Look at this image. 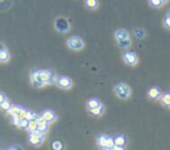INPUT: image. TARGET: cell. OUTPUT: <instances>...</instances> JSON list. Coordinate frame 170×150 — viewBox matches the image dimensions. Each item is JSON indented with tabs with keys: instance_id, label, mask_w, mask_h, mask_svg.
<instances>
[{
	"instance_id": "31",
	"label": "cell",
	"mask_w": 170,
	"mask_h": 150,
	"mask_svg": "<svg viewBox=\"0 0 170 150\" xmlns=\"http://www.w3.org/2000/svg\"><path fill=\"white\" fill-rule=\"evenodd\" d=\"M6 99H7V98H6V96H5L3 92H0V104H1V102H4Z\"/></svg>"
},
{
	"instance_id": "1",
	"label": "cell",
	"mask_w": 170,
	"mask_h": 150,
	"mask_svg": "<svg viewBox=\"0 0 170 150\" xmlns=\"http://www.w3.org/2000/svg\"><path fill=\"white\" fill-rule=\"evenodd\" d=\"M114 93H116V96L119 98V99L126 100V99H128V98L131 97L132 90H131V87H129L127 84L119 83V84H116V87H114Z\"/></svg>"
},
{
	"instance_id": "25",
	"label": "cell",
	"mask_w": 170,
	"mask_h": 150,
	"mask_svg": "<svg viewBox=\"0 0 170 150\" xmlns=\"http://www.w3.org/2000/svg\"><path fill=\"white\" fill-rule=\"evenodd\" d=\"M148 4H149L150 7L153 8H161L163 6L161 0H148Z\"/></svg>"
},
{
	"instance_id": "2",
	"label": "cell",
	"mask_w": 170,
	"mask_h": 150,
	"mask_svg": "<svg viewBox=\"0 0 170 150\" xmlns=\"http://www.w3.org/2000/svg\"><path fill=\"white\" fill-rule=\"evenodd\" d=\"M54 27L58 33L64 34V33H68L71 29V24H70V21L68 20L66 18H64V16H58L54 21Z\"/></svg>"
},
{
	"instance_id": "4",
	"label": "cell",
	"mask_w": 170,
	"mask_h": 150,
	"mask_svg": "<svg viewBox=\"0 0 170 150\" xmlns=\"http://www.w3.org/2000/svg\"><path fill=\"white\" fill-rule=\"evenodd\" d=\"M40 73H41L42 81H43L46 85H50V84L56 83L57 76H56V73H55L53 70H40Z\"/></svg>"
},
{
	"instance_id": "29",
	"label": "cell",
	"mask_w": 170,
	"mask_h": 150,
	"mask_svg": "<svg viewBox=\"0 0 170 150\" xmlns=\"http://www.w3.org/2000/svg\"><path fill=\"white\" fill-rule=\"evenodd\" d=\"M11 107H12V104H11V102H9L7 99H6L4 102H1V104H0V108H1L3 111H5V112H7V111L11 108Z\"/></svg>"
},
{
	"instance_id": "22",
	"label": "cell",
	"mask_w": 170,
	"mask_h": 150,
	"mask_svg": "<svg viewBox=\"0 0 170 150\" xmlns=\"http://www.w3.org/2000/svg\"><path fill=\"white\" fill-rule=\"evenodd\" d=\"M133 33H134L135 37H137L139 40H141V39H145L146 37V32L142 28H134Z\"/></svg>"
},
{
	"instance_id": "10",
	"label": "cell",
	"mask_w": 170,
	"mask_h": 150,
	"mask_svg": "<svg viewBox=\"0 0 170 150\" xmlns=\"http://www.w3.org/2000/svg\"><path fill=\"white\" fill-rule=\"evenodd\" d=\"M42 118L44 119L48 123H50V122H54L56 119H57V116H56V114H55L54 111H51V110H46V111H43L41 114Z\"/></svg>"
},
{
	"instance_id": "13",
	"label": "cell",
	"mask_w": 170,
	"mask_h": 150,
	"mask_svg": "<svg viewBox=\"0 0 170 150\" xmlns=\"http://www.w3.org/2000/svg\"><path fill=\"white\" fill-rule=\"evenodd\" d=\"M147 94H148V97H149V99H152V100H157V99H160V97H161V90L158 89V87H156V86H153V87H150V89H148V92H147Z\"/></svg>"
},
{
	"instance_id": "18",
	"label": "cell",
	"mask_w": 170,
	"mask_h": 150,
	"mask_svg": "<svg viewBox=\"0 0 170 150\" xmlns=\"http://www.w3.org/2000/svg\"><path fill=\"white\" fill-rule=\"evenodd\" d=\"M9 59H11V54L7 50V48L3 50V51H0V62L1 63H7Z\"/></svg>"
},
{
	"instance_id": "16",
	"label": "cell",
	"mask_w": 170,
	"mask_h": 150,
	"mask_svg": "<svg viewBox=\"0 0 170 150\" xmlns=\"http://www.w3.org/2000/svg\"><path fill=\"white\" fill-rule=\"evenodd\" d=\"M100 105H103V104H101L99 99H97V98H91V99H89L86 102L87 110H91V108L98 107V106H100Z\"/></svg>"
},
{
	"instance_id": "26",
	"label": "cell",
	"mask_w": 170,
	"mask_h": 150,
	"mask_svg": "<svg viewBox=\"0 0 170 150\" xmlns=\"http://www.w3.org/2000/svg\"><path fill=\"white\" fill-rule=\"evenodd\" d=\"M51 149L53 150H63L64 149V144L61 141H54L51 143Z\"/></svg>"
},
{
	"instance_id": "15",
	"label": "cell",
	"mask_w": 170,
	"mask_h": 150,
	"mask_svg": "<svg viewBox=\"0 0 170 150\" xmlns=\"http://www.w3.org/2000/svg\"><path fill=\"white\" fill-rule=\"evenodd\" d=\"M84 4H85L86 8L91 9V11H95L99 7V0H85Z\"/></svg>"
},
{
	"instance_id": "14",
	"label": "cell",
	"mask_w": 170,
	"mask_h": 150,
	"mask_svg": "<svg viewBox=\"0 0 170 150\" xmlns=\"http://www.w3.org/2000/svg\"><path fill=\"white\" fill-rule=\"evenodd\" d=\"M89 114L91 115V116H100L101 114L104 113V106L100 105L98 107H95V108H91V110H87Z\"/></svg>"
},
{
	"instance_id": "36",
	"label": "cell",
	"mask_w": 170,
	"mask_h": 150,
	"mask_svg": "<svg viewBox=\"0 0 170 150\" xmlns=\"http://www.w3.org/2000/svg\"><path fill=\"white\" fill-rule=\"evenodd\" d=\"M168 108H170V104H169V106H168Z\"/></svg>"
},
{
	"instance_id": "32",
	"label": "cell",
	"mask_w": 170,
	"mask_h": 150,
	"mask_svg": "<svg viewBox=\"0 0 170 150\" xmlns=\"http://www.w3.org/2000/svg\"><path fill=\"white\" fill-rule=\"evenodd\" d=\"M113 150H125V147H121V146H114V147H113Z\"/></svg>"
},
{
	"instance_id": "11",
	"label": "cell",
	"mask_w": 170,
	"mask_h": 150,
	"mask_svg": "<svg viewBox=\"0 0 170 150\" xmlns=\"http://www.w3.org/2000/svg\"><path fill=\"white\" fill-rule=\"evenodd\" d=\"M114 37H116V41H120L126 40V39H131V35H129L128 30H126L124 28H119L116 29V33H114Z\"/></svg>"
},
{
	"instance_id": "19",
	"label": "cell",
	"mask_w": 170,
	"mask_h": 150,
	"mask_svg": "<svg viewBox=\"0 0 170 150\" xmlns=\"http://www.w3.org/2000/svg\"><path fill=\"white\" fill-rule=\"evenodd\" d=\"M106 140H107V135L105 134H100L98 137H97V143L98 146L101 148V149H105L106 148Z\"/></svg>"
},
{
	"instance_id": "5",
	"label": "cell",
	"mask_w": 170,
	"mask_h": 150,
	"mask_svg": "<svg viewBox=\"0 0 170 150\" xmlns=\"http://www.w3.org/2000/svg\"><path fill=\"white\" fill-rule=\"evenodd\" d=\"M30 81H32V85L36 89H41V87H44L46 84L42 81L41 78V73H40V70L34 69L32 70L30 72Z\"/></svg>"
},
{
	"instance_id": "23",
	"label": "cell",
	"mask_w": 170,
	"mask_h": 150,
	"mask_svg": "<svg viewBox=\"0 0 170 150\" xmlns=\"http://www.w3.org/2000/svg\"><path fill=\"white\" fill-rule=\"evenodd\" d=\"M38 116H39V114L34 113V112H32V111H26L25 116H23V118L27 119L28 121H30V120H36Z\"/></svg>"
},
{
	"instance_id": "3",
	"label": "cell",
	"mask_w": 170,
	"mask_h": 150,
	"mask_svg": "<svg viewBox=\"0 0 170 150\" xmlns=\"http://www.w3.org/2000/svg\"><path fill=\"white\" fill-rule=\"evenodd\" d=\"M66 45H68V48L71 49V50L80 51V50H83L84 47H85V42L79 36H70L66 40Z\"/></svg>"
},
{
	"instance_id": "33",
	"label": "cell",
	"mask_w": 170,
	"mask_h": 150,
	"mask_svg": "<svg viewBox=\"0 0 170 150\" xmlns=\"http://www.w3.org/2000/svg\"><path fill=\"white\" fill-rule=\"evenodd\" d=\"M8 150H22L20 147H13V148H9Z\"/></svg>"
},
{
	"instance_id": "7",
	"label": "cell",
	"mask_w": 170,
	"mask_h": 150,
	"mask_svg": "<svg viewBox=\"0 0 170 150\" xmlns=\"http://www.w3.org/2000/svg\"><path fill=\"white\" fill-rule=\"evenodd\" d=\"M55 84L57 85V87H59V89H62V90H69L74 85L71 78L66 77V76H59V77H57Z\"/></svg>"
},
{
	"instance_id": "17",
	"label": "cell",
	"mask_w": 170,
	"mask_h": 150,
	"mask_svg": "<svg viewBox=\"0 0 170 150\" xmlns=\"http://www.w3.org/2000/svg\"><path fill=\"white\" fill-rule=\"evenodd\" d=\"M114 140V144L116 146H121V147H125V144H126V142H127V138H126V136L122 134H118L116 136V137L113 138Z\"/></svg>"
},
{
	"instance_id": "24",
	"label": "cell",
	"mask_w": 170,
	"mask_h": 150,
	"mask_svg": "<svg viewBox=\"0 0 170 150\" xmlns=\"http://www.w3.org/2000/svg\"><path fill=\"white\" fill-rule=\"evenodd\" d=\"M27 130H28L29 133H33L35 130H38V122H36V120H30L29 121Z\"/></svg>"
},
{
	"instance_id": "20",
	"label": "cell",
	"mask_w": 170,
	"mask_h": 150,
	"mask_svg": "<svg viewBox=\"0 0 170 150\" xmlns=\"http://www.w3.org/2000/svg\"><path fill=\"white\" fill-rule=\"evenodd\" d=\"M118 42V47L121 49H127L132 45V41L131 39H126V40H120V41H116Z\"/></svg>"
},
{
	"instance_id": "21",
	"label": "cell",
	"mask_w": 170,
	"mask_h": 150,
	"mask_svg": "<svg viewBox=\"0 0 170 150\" xmlns=\"http://www.w3.org/2000/svg\"><path fill=\"white\" fill-rule=\"evenodd\" d=\"M160 100H161L162 105L168 107L170 104V92H167V93H163L161 94V97H160Z\"/></svg>"
},
{
	"instance_id": "27",
	"label": "cell",
	"mask_w": 170,
	"mask_h": 150,
	"mask_svg": "<svg viewBox=\"0 0 170 150\" xmlns=\"http://www.w3.org/2000/svg\"><path fill=\"white\" fill-rule=\"evenodd\" d=\"M162 23H163V26H164V28L169 29V30H170V14H169V13H168L167 15L163 16Z\"/></svg>"
},
{
	"instance_id": "28",
	"label": "cell",
	"mask_w": 170,
	"mask_h": 150,
	"mask_svg": "<svg viewBox=\"0 0 170 150\" xmlns=\"http://www.w3.org/2000/svg\"><path fill=\"white\" fill-rule=\"evenodd\" d=\"M28 123H29V121L27 119L22 118V119H20V122H19L18 127L21 128V129H27V128H28Z\"/></svg>"
},
{
	"instance_id": "6",
	"label": "cell",
	"mask_w": 170,
	"mask_h": 150,
	"mask_svg": "<svg viewBox=\"0 0 170 150\" xmlns=\"http://www.w3.org/2000/svg\"><path fill=\"white\" fill-rule=\"evenodd\" d=\"M122 59L129 66H135L139 62V57L134 51H125L124 55H122Z\"/></svg>"
},
{
	"instance_id": "35",
	"label": "cell",
	"mask_w": 170,
	"mask_h": 150,
	"mask_svg": "<svg viewBox=\"0 0 170 150\" xmlns=\"http://www.w3.org/2000/svg\"><path fill=\"white\" fill-rule=\"evenodd\" d=\"M162 1V4L163 5H166V4H168V3H169V0H161Z\"/></svg>"
},
{
	"instance_id": "12",
	"label": "cell",
	"mask_w": 170,
	"mask_h": 150,
	"mask_svg": "<svg viewBox=\"0 0 170 150\" xmlns=\"http://www.w3.org/2000/svg\"><path fill=\"white\" fill-rule=\"evenodd\" d=\"M36 122H38V130L41 132V133H44L46 134L47 130H48V127H49V123L42 118L41 115H39L38 119H36Z\"/></svg>"
},
{
	"instance_id": "37",
	"label": "cell",
	"mask_w": 170,
	"mask_h": 150,
	"mask_svg": "<svg viewBox=\"0 0 170 150\" xmlns=\"http://www.w3.org/2000/svg\"><path fill=\"white\" fill-rule=\"evenodd\" d=\"M169 14H170V11H169Z\"/></svg>"
},
{
	"instance_id": "34",
	"label": "cell",
	"mask_w": 170,
	"mask_h": 150,
	"mask_svg": "<svg viewBox=\"0 0 170 150\" xmlns=\"http://www.w3.org/2000/svg\"><path fill=\"white\" fill-rule=\"evenodd\" d=\"M5 49H6L5 44H3V43H0V51H3V50H5Z\"/></svg>"
},
{
	"instance_id": "30",
	"label": "cell",
	"mask_w": 170,
	"mask_h": 150,
	"mask_svg": "<svg viewBox=\"0 0 170 150\" xmlns=\"http://www.w3.org/2000/svg\"><path fill=\"white\" fill-rule=\"evenodd\" d=\"M114 146H116V144H114V140H113V137L107 136V140H106V148H108V149H113V147Z\"/></svg>"
},
{
	"instance_id": "9",
	"label": "cell",
	"mask_w": 170,
	"mask_h": 150,
	"mask_svg": "<svg viewBox=\"0 0 170 150\" xmlns=\"http://www.w3.org/2000/svg\"><path fill=\"white\" fill-rule=\"evenodd\" d=\"M26 113V110L22 108L20 106H12L8 111H7V114L11 115V116H19V118H23Z\"/></svg>"
},
{
	"instance_id": "8",
	"label": "cell",
	"mask_w": 170,
	"mask_h": 150,
	"mask_svg": "<svg viewBox=\"0 0 170 150\" xmlns=\"http://www.w3.org/2000/svg\"><path fill=\"white\" fill-rule=\"evenodd\" d=\"M43 140H44V133H41L39 130H35V132L30 133V135H29V142L35 147L40 146L43 142Z\"/></svg>"
}]
</instances>
